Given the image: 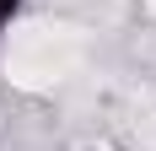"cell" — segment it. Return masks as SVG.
<instances>
[{"label": "cell", "mask_w": 156, "mask_h": 151, "mask_svg": "<svg viewBox=\"0 0 156 151\" xmlns=\"http://www.w3.org/2000/svg\"><path fill=\"white\" fill-rule=\"evenodd\" d=\"M22 16H27V0H0V38L11 27H22Z\"/></svg>", "instance_id": "cell-1"}]
</instances>
